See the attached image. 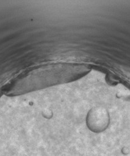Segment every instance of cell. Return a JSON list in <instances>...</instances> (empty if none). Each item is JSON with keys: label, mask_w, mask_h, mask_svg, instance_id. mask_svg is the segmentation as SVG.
<instances>
[{"label": "cell", "mask_w": 130, "mask_h": 156, "mask_svg": "<svg viewBox=\"0 0 130 156\" xmlns=\"http://www.w3.org/2000/svg\"><path fill=\"white\" fill-rule=\"evenodd\" d=\"M89 71L87 65L79 63H54L33 67L16 75L6 85L5 92L9 96L26 94L77 80Z\"/></svg>", "instance_id": "1"}]
</instances>
